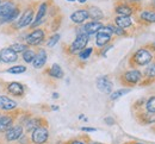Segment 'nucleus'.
I'll return each mask as SVG.
<instances>
[{
  "label": "nucleus",
  "instance_id": "obj_12",
  "mask_svg": "<svg viewBox=\"0 0 155 144\" xmlns=\"http://www.w3.org/2000/svg\"><path fill=\"white\" fill-rule=\"evenodd\" d=\"M84 27V31L90 36V35H93V34H96L98 32L101 27H103V24L100 23V21H90V23H87V24H85V26H82Z\"/></svg>",
  "mask_w": 155,
  "mask_h": 144
},
{
  "label": "nucleus",
  "instance_id": "obj_28",
  "mask_svg": "<svg viewBox=\"0 0 155 144\" xmlns=\"http://www.w3.org/2000/svg\"><path fill=\"white\" fill-rule=\"evenodd\" d=\"M146 107H147V111H148V112L155 113V97H152V98L147 101Z\"/></svg>",
  "mask_w": 155,
  "mask_h": 144
},
{
  "label": "nucleus",
  "instance_id": "obj_35",
  "mask_svg": "<svg viewBox=\"0 0 155 144\" xmlns=\"http://www.w3.org/2000/svg\"><path fill=\"white\" fill-rule=\"evenodd\" d=\"M105 122L109 124V125H112V124L115 123V120H114L112 118H106V119H105Z\"/></svg>",
  "mask_w": 155,
  "mask_h": 144
},
{
  "label": "nucleus",
  "instance_id": "obj_34",
  "mask_svg": "<svg viewBox=\"0 0 155 144\" xmlns=\"http://www.w3.org/2000/svg\"><path fill=\"white\" fill-rule=\"evenodd\" d=\"M81 130H82V131H87V132H93V131H96V129H93V127H82Z\"/></svg>",
  "mask_w": 155,
  "mask_h": 144
},
{
  "label": "nucleus",
  "instance_id": "obj_18",
  "mask_svg": "<svg viewBox=\"0 0 155 144\" xmlns=\"http://www.w3.org/2000/svg\"><path fill=\"white\" fill-rule=\"evenodd\" d=\"M141 73L138 70H130L124 74V80L128 83H136L141 80Z\"/></svg>",
  "mask_w": 155,
  "mask_h": 144
},
{
  "label": "nucleus",
  "instance_id": "obj_17",
  "mask_svg": "<svg viewBox=\"0 0 155 144\" xmlns=\"http://www.w3.org/2000/svg\"><path fill=\"white\" fill-rule=\"evenodd\" d=\"M7 91H8L11 94L16 95V97H21V95L24 94V87H23V85L19 82L10 83V85L7 86Z\"/></svg>",
  "mask_w": 155,
  "mask_h": 144
},
{
  "label": "nucleus",
  "instance_id": "obj_3",
  "mask_svg": "<svg viewBox=\"0 0 155 144\" xmlns=\"http://www.w3.org/2000/svg\"><path fill=\"white\" fill-rule=\"evenodd\" d=\"M49 137V132L45 127H42L38 126L36 127L34 131H32V135H31V138H32V142L35 144H43L47 142Z\"/></svg>",
  "mask_w": 155,
  "mask_h": 144
},
{
  "label": "nucleus",
  "instance_id": "obj_23",
  "mask_svg": "<svg viewBox=\"0 0 155 144\" xmlns=\"http://www.w3.org/2000/svg\"><path fill=\"white\" fill-rule=\"evenodd\" d=\"M20 13V10L18 8V7H16L8 16H6V17H4V18H1L2 21H1V23H11V21H13L15 19H17L18 18V16H19Z\"/></svg>",
  "mask_w": 155,
  "mask_h": 144
},
{
  "label": "nucleus",
  "instance_id": "obj_20",
  "mask_svg": "<svg viewBox=\"0 0 155 144\" xmlns=\"http://www.w3.org/2000/svg\"><path fill=\"white\" fill-rule=\"evenodd\" d=\"M87 12H88V16H90L92 19H94L96 21H99L103 17H104L101 10L98 8V7H94V6H93V7H90Z\"/></svg>",
  "mask_w": 155,
  "mask_h": 144
},
{
  "label": "nucleus",
  "instance_id": "obj_7",
  "mask_svg": "<svg viewBox=\"0 0 155 144\" xmlns=\"http://www.w3.org/2000/svg\"><path fill=\"white\" fill-rule=\"evenodd\" d=\"M97 87L100 92L109 94L112 91V82L106 76H100L97 79Z\"/></svg>",
  "mask_w": 155,
  "mask_h": 144
},
{
  "label": "nucleus",
  "instance_id": "obj_36",
  "mask_svg": "<svg viewBox=\"0 0 155 144\" xmlns=\"http://www.w3.org/2000/svg\"><path fill=\"white\" fill-rule=\"evenodd\" d=\"M72 144H84L82 142H80V141H75V142H73Z\"/></svg>",
  "mask_w": 155,
  "mask_h": 144
},
{
  "label": "nucleus",
  "instance_id": "obj_4",
  "mask_svg": "<svg viewBox=\"0 0 155 144\" xmlns=\"http://www.w3.org/2000/svg\"><path fill=\"white\" fill-rule=\"evenodd\" d=\"M152 59H153L152 57V54L148 50H146V49L137 50L135 53V55H134V61L137 64H140V66H144V64L149 63V62L152 61Z\"/></svg>",
  "mask_w": 155,
  "mask_h": 144
},
{
  "label": "nucleus",
  "instance_id": "obj_21",
  "mask_svg": "<svg viewBox=\"0 0 155 144\" xmlns=\"http://www.w3.org/2000/svg\"><path fill=\"white\" fill-rule=\"evenodd\" d=\"M48 73H49L50 76L56 78V79H61V78L63 76V70L61 69V67H60L58 64H53Z\"/></svg>",
  "mask_w": 155,
  "mask_h": 144
},
{
  "label": "nucleus",
  "instance_id": "obj_10",
  "mask_svg": "<svg viewBox=\"0 0 155 144\" xmlns=\"http://www.w3.org/2000/svg\"><path fill=\"white\" fill-rule=\"evenodd\" d=\"M88 18H90V16H88L87 10H78L74 13H72V16H71L72 21L75 24H81Z\"/></svg>",
  "mask_w": 155,
  "mask_h": 144
},
{
  "label": "nucleus",
  "instance_id": "obj_38",
  "mask_svg": "<svg viewBox=\"0 0 155 144\" xmlns=\"http://www.w3.org/2000/svg\"><path fill=\"white\" fill-rule=\"evenodd\" d=\"M78 1H79V2H81V4H84V2H86L87 0H78Z\"/></svg>",
  "mask_w": 155,
  "mask_h": 144
},
{
  "label": "nucleus",
  "instance_id": "obj_5",
  "mask_svg": "<svg viewBox=\"0 0 155 144\" xmlns=\"http://www.w3.org/2000/svg\"><path fill=\"white\" fill-rule=\"evenodd\" d=\"M44 40V31L37 29V30H34L30 35L26 36L25 41L29 45H38L41 42Z\"/></svg>",
  "mask_w": 155,
  "mask_h": 144
},
{
  "label": "nucleus",
  "instance_id": "obj_22",
  "mask_svg": "<svg viewBox=\"0 0 155 144\" xmlns=\"http://www.w3.org/2000/svg\"><path fill=\"white\" fill-rule=\"evenodd\" d=\"M116 12L119 16H130L133 13V8L128 5H119L116 7Z\"/></svg>",
  "mask_w": 155,
  "mask_h": 144
},
{
  "label": "nucleus",
  "instance_id": "obj_19",
  "mask_svg": "<svg viewBox=\"0 0 155 144\" xmlns=\"http://www.w3.org/2000/svg\"><path fill=\"white\" fill-rule=\"evenodd\" d=\"M116 24L120 29H127L133 24V21L129 16H118L116 18Z\"/></svg>",
  "mask_w": 155,
  "mask_h": 144
},
{
  "label": "nucleus",
  "instance_id": "obj_30",
  "mask_svg": "<svg viewBox=\"0 0 155 144\" xmlns=\"http://www.w3.org/2000/svg\"><path fill=\"white\" fill-rule=\"evenodd\" d=\"M128 92H129V89H119V91H116V92H114V93L111 94L110 99H111V100H116L119 97H122L123 94H125V93H128Z\"/></svg>",
  "mask_w": 155,
  "mask_h": 144
},
{
  "label": "nucleus",
  "instance_id": "obj_15",
  "mask_svg": "<svg viewBox=\"0 0 155 144\" xmlns=\"http://www.w3.org/2000/svg\"><path fill=\"white\" fill-rule=\"evenodd\" d=\"M12 126H13V119L10 116L6 114L0 116V132H6Z\"/></svg>",
  "mask_w": 155,
  "mask_h": 144
},
{
  "label": "nucleus",
  "instance_id": "obj_27",
  "mask_svg": "<svg viewBox=\"0 0 155 144\" xmlns=\"http://www.w3.org/2000/svg\"><path fill=\"white\" fill-rule=\"evenodd\" d=\"M92 51H93L92 48H85V49H82V50L80 51V54H79L80 60H87V59L91 56Z\"/></svg>",
  "mask_w": 155,
  "mask_h": 144
},
{
  "label": "nucleus",
  "instance_id": "obj_8",
  "mask_svg": "<svg viewBox=\"0 0 155 144\" xmlns=\"http://www.w3.org/2000/svg\"><path fill=\"white\" fill-rule=\"evenodd\" d=\"M0 57L1 61L5 63H12L17 61V53L13 51L11 48H5L0 51Z\"/></svg>",
  "mask_w": 155,
  "mask_h": 144
},
{
  "label": "nucleus",
  "instance_id": "obj_32",
  "mask_svg": "<svg viewBox=\"0 0 155 144\" xmlns=\"http://www.w3.org/2000/svg\"><path fill=\"white\" fill-rule=\"evenodd\" d=\"M146 75H147L148 78H154L155 76V66H150V67L147 68V70H146Z\"/></svg>",
  "mask_w": 155,
  "mask_h": 144
},
{
  "label": "nucleus",
  "instance_id": "obj_39",
  "mask_svg": "<svg viewBox=\"0 0 155 144\" xmlns=\"http://www.w3.org/2000/svg\"><path fill=\"white\" fill-rule=\"evenodd\" d=\"M131 1H141V0H131Z\"/></svg>",
  "mask_w": 155,
  "mask_h": 144
},
{
  "label": "nucleus",
  "instance_id": "obj_43",
  "mask_svg": "<svg viewBox=\"0 0 155 144\" xmlns=\"http://www.w3.org/2000/svg\"><path fill=\"white\" fill-rule=\"evenodd\" d=\"M0 61H1V57H0Z\"/></svg>",
  "mask_w": 155,
  "mask_h": 144
},
{
  "label": "nucleus",
  "instance_id": "obj_37",
  "mask_svg": "<svg viewBox=\"0 0 155 144\" xmlns=\"http://www.w3.org/2000/svg\"><path fill=\"white\" fill-rule=\"evenodd\" d=\"M53 97L56 99V98H58V93H54V94H53Z\"/></svg>",
  "mask_w": 155,
  "mask_h": 144
},
{
  "label": "nucleus",
  "instance_id": "obj_26",
  "mask_svg": "<svg viewBox=\"0 0 155 144\" xmlns=\"http://www.w3.org/2000/svg\"><path fill=\"white\" fill-rule=\"evenodd\" d=\"M7 72L11 73V74H21V73L26 72V67H24V66H15V67L8 68Z\"/></svg>",
  "mask_w": 155,
  "mask_h": 144
},
{
  "label": "nucleus",
  "instance_id": "obj_14",
  "mask_svg": "<svg viewBox=\"0 0 155 144\" xmlns=\"http://www.w3.org/2000/svg\"><path fill=\"white\" fill-rule=\"evenodd\" d=\"M47 62V53L44 50H39L38 54L35 55V59L32 61V64H34V68L36 69H39L42 68Z\"/></svg>",
  "mask_w": 155,
  "mask_h": 144
},
{
  "label": "nucleus",
  "instance_id": "obj_11",
  "mask_svg": "<svg viewBox=\"0 0 155 144\" xmlns=\"http://www.w3.org/2000/svg\"><path fill=\"white\" fill-rule=\"evenodd\" d=\"M15 8H16V6H15V4L12 1L6 0V1L0 2V17L4 18L6 16H8Z\"/></svg>",
  "mask_w": 155,
  "mask_h": 144
},
{
  "label": "nucleus",
  "instance_id": "obj_6",
  "mask_svg": "<svg viewBox=\"0 0 155 144\" xmlns=\"http://www.w3.org/2000/svg\"><path fill=\"white\" fill-rule=\"evenodd\" d=\"M23 136V127L17 125V126H12L11 129H8L6 131V139L8 142H13L19 139L20 137Z\"/></svg>",
  "mask_w": 155,
  "mask_h": 144
},
{
  "label": "nucleus",
  "instance_id": "obj_1",
  "mask_svg": "<svg viewBox=\"0 0 155 144\" xmlns=\"http://www.w3.org/2000/svg\"><path fill=\"white\" fill-rule=\"evenodd\" d=\"M111 35H112V30L111 26H103L97 34V38H96V43L98 46H104L106 45L110 40H111Z\"/></svg>",
  "mask_w": 155,
  "mask_h": 144
},
{
  "label": "nucleus",
  "instance_id": "obj_25",
  "mask_svg": "<svg viewBox=\"0 0 155 144\" xmlns=\"http://www.w3.org/2000/svg\"><path fill=\"white\" fill-rule=\"evenodd\" d=\"M35 53L32 51V50H25L24 53H23V60L25 62H28V63H31V62L34 61V59H35Z\"/></svg>",
  "mask_w": 155,
  "mask_h": 144
},
{
  "label": "nucleus",
  "instance_id": "obj_31",
  "mask_svg": "<svg viewBox=\"0 0 155 144\" xmlns=\"http://www.w3.org/2000/svg\"><path fill=\"white\" fill-rule=\"evenodd\" d=\"M58 40H60V35H58V34L54 35V36H51L50 40H49V42H48V46H49V48L54 46V45L58 42Z\"/></svg>",
  "mask_w": 155,
  "mask_h": 144
},
{
  "label": "nucleus",
  "instance_id": "obj_33",
  "mask_svg": "<svg viewBox=\"0 0 155 144\" xmlns=\"http://www.w3.org/2000/svg\"><path fill=\"white\" fill-rule=\"evenodd\" d=\"M111 30H112V34H116L118 36H122V35L125 34L124 32V29H120L118 26H111Z\"/></svg>",
  "mask_w": 155,
  "mask_h": 144
},
{
  "label": "nucleus",
  "instance_id": "obj_13",
  "mask_svg": "<svg viewBox=\"0 0 155 144\" xmlns=\"http://www.w3.org/2000/svg\"><path fill=\"white\" fill-rule=\"evenodd\" d=\"M17 107V103L5 95H0V108L5 111H11Z\"/></svg>",
  "mask_w": 155,
  "mask_h": 144
},
{
  "label": "nucleus",
  "instance_id": "obj_16",
  "mask_svg": "<svg viewBox=\"0 0 155 144\" xmlns=\"http://www.w3.org/2000/svg\"><path fill=\"white\" fill-rule=\"evenodd\" d=\"M47 10H48L47 4H45V2H44V4H41V6H39V8H38V12H37V16H36V18L34 19V21L31 23L32 27L37 26V25H39V24L42 23L44 16H45V13H47Z\"/></svg>",
  "mask_w": 155,
  "mask_h": 144
},
{
  "label": "nucleus",
  "instance_id": "obj_9",
  "mask_svg": "<svg viewBox=\"0 0 155 144\" xmlns=\"http://www.w3.org/2000/svg\"><path fill=\"white\" fill-rule=\"evenodd\" d=\"M32 21H34V11L31 8H29V10H26L23 13V16L20 17V19H18V27H20V29L21 27H25V26L30 25Z\"/></svg>",
  "mask_w": 155,
  "mask_h": 144
},
{
  "label": "nucleus",
  "instance_id": "obj_41",
  "mask_svg": "<svg viewBox=\"0 0 155 144\" xmlns=\"http://www.w3.org/2000/svg\"><path fill=\"white\" fill-rule=\"evenodd\" d=\"M68 1H75V0H68Z\"/></svg>",
  "mask_w": 155,
  "mask_h": 144
},
{
  "label": "nucleus",
  "instance_id": "obj_29",
  "mask_svg": "<svg viewBox=\"0 0 155 144\" xmlns=\"http://www.w3.org/2000/svg\"><path fill=\"white\" fill-rule=\"evenodd\" d=\"M10 48H11L13 51H16V53H24V51L26 50V45L20 44V43H15V44L11 45Z\"/></svg>",
  "mask_w": 155,
  "mask_h": 144
},
{
  "label": "nucleus",
  "instance_id": "obj_44",
  "mask_svg": "<svg viewBox=\"0 0 155 144\" xmlns=\"http://www.w3.org/2000/svg\"><path fill=\"white\" fill-rule=\"evenodd\" d=\"M136 144H141V143H136Z\"/></svg>",
  "mask_w": 155,
  "mask_h": 144
},
{
  "label": "nucleus",
  "instance_id": "obj_40",
  "mask_svg": "<svg viewBox=\"0 0 155 144\" xmlns=\"http://www.w3.org/2000/svg\"><path fill=\"white\" fill-rule=\"evenodd\" d=\"M153 48H154V50H155V43L153 44Z\"/></svg>",
  "mask_w": 155,
  "mask_h": 144
},
{
  "label": "nucleus",
  "instance_id": "obj_42",
  "mask_svg": "<svg viewBox=\"0 0 155 144\" xmlns=\"http://www.w3.org/2000/svg\"><path fill=\"white\" fill-rule=\"evenodd\" d=\"M92 144H100V143H92Z\"/></svg>",
  "mask_w": 155,
  "mask_h": 144
},
{
  "label": "nucleus",
  "instance_id": "obj_24",
  "mask_svg": "<svg viewBox=\"0 0 155 144\" xmlns=\"http://www.w3.org/2000/svg\"><path fill=\"white\" fill-rule=\"evenodd\" d=\"M141 18L143 21H149V23H155V12L152 11H144L141 13Z\"/></svg>",
  "mask_w": 155,
  "mask_h": 144
},
{
  "label": "nucleus",
  "instance_id": "obj_2",
  "mask_svg": "<svg viewBox=\"0 0 155 144\" xmlns=\"http://www.w3.org/2000/svg\"><path fill=\"white\" fill-rule=\"evenodd\" d=\"M88 42V35L87 34H79L75 38V41L72 43L71 45V53L72 54H77V53H80L82 49H85L86 44Z\"/></svg>",
  "mask_w": 155,
  "mask_h": 144
}]
</instances>
